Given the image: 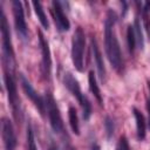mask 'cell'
<instances>
[{"instance_id":"1","label":"cell","mask_w":150,"mask_h":150,"mask_svg":"<svg viewBox=\"0 0 150 150\" xmlns=\"http://www.w3.org/2000/svg\"><path fill=\"white\" fill-rule=\"evenodd\" d=\"M116 20H117V16L115 12L109 9L107 13V18L104 20V46H105V53L110 64L117 71H121L123 67V60H122L120 43L114 30V25Z\"/></svg>"},{"instance_id":"2","label":"cell","mask_w":150,"mask_h":150,"mask_svg":"<svg viewBox=\"0 0 150 150\" xmlns=\"http://www.w3.org/2000/svg\"><path fill=\"white\" fill-rule=\"evenodd\" d=\"M63 83H64V87L71 93V95L74 97H76V100L79 101V103L82 108V111H83V118L86 121L89 120V117L91 115V103L87 98V96H84V94H82L79 81L71 75V73H66L64 77H63Z\"/></svg>"},{"instance_id":"3","label":"cell","mask_w":150,"mask_h":150,"mask_svg":"<svg viewBox=\"0 0 150 150\" xmlns=\"http://www.w3.org/2000/svg\"><path fill=\"white\" fill-rule=\"evenodd\" d=\"M86 49V35L81 27H77L71 39V61L79 71L83 70Z\"/></svg>"},{"instance_id":"4","label":"cell","mask_w":150,"mask_h":150,"mask_svg":"<svg viewBox=\"0 0 150 150\" xmlns=\"http://www.w3.org/2000/svg\"><path fill=\"white\" fill-rule=\"evenodd\" d=\"M4 81H5V87L7 90V96H8V102L12 107L13 115L16 121L21 120V104H20V98L18 95L16 90V83L13 76V73L6 68L5 69V75H4Z\"/></svg>"},{"instance_id":"5","label":"cell","mask_w":150,"mask_h":150,"mask_svg":"<svg viewBox=\"0 0 150 150\" xmlns=\"http://www.w3.org/2000/svg\"><path fill=\"white\" fill-rule=\"evenodd\" d=\"M0 30H1V41H2V61L8 68L14 62V49L11 40V30L7 22V19L1 11V19H0Z\"/></svg>"},{"instance_id":"6","label":"cell","mask_w":150,"mask_h":150,"mask_svg":"<svg viewBox=\"0 0 150 150\" xmlns=\"http://www.w3.org/2000/svg\"><path fill=\"white\" fill-rule=\"evenodd\" d=\"M45 103H46V108H47V114H48V118H49V123L50 127L53 129V131L55 134H63L64 132V127H63V122H62V117L59 110V107L52 95L50 91L46 93V98H45Z\"/></svg>"},{"instance_id":"7","label":"cell","mask_w":150,"mask_h":150,"mask_svg":"<svg viewBox=\"0 0 150 150\" xmlns=\"http://www.w3.org/2000/svg\"><path fill=\"white\" fill-rule=\"evenodd\" d=\"M39 35V43L41 48V54H42V61H41V71L42 76L46 81H50V74H52V57H50V49L48 41L45 39L43 34L41 30L38 33Z\"/></svg>"},{"instance_id":"8","label":"cell","mask_w":150,"mask_h":150,"mask_svg":"<svg viewBox=\"0 0 150 150\" xmlns=\"http://www.w3.org/2000/svg\"><path fill=\"white\" fill-rule=\"evenodd\" d=\"M12 8H13L15 29L22 39H26L27 35H28V28H27V23H26V20H25L22 4L18 0H14V1H12Z\"/></svg>"},{"instance_id":"9","label":"cell","mask_w":150,"mask_h":150,"mask_svg":"<svg viewBox=\"0 0 150 150\" xmlns=\"http://www.w3.org/2000/svg\"><path fill=\"white\" fill-rule=\"evenodd\" d=\"M20 82H21V87L25 91V94L27 95V97L34 103V105L38 108V110L40 111L41 115L45 114L46 110V103L43 101V98L35 91V89L33 88V86L30 84V82L25 77L23 74H20Z\"/></svg>"},{"instance_id":"10","label":"cell","mask_w":150,"mask_h":150,"mask_svg":"<svg viewBox=\"0 0 150 150\" xmlns=\"http://www.w3.org/2000/svg\"><path fill=\"white\" fill-rule=\"evenodd\" d=\"M1 135H2L5 150H15V148H16V136H15V132H14L13 124L7 117H2Z\"/></svg>"},{"instance_id":"11","label":"cell","mask_w":150,"mask_h":150,"mask_svg":"<svg viewBox=\"0 0 150 150\" xmlns=\"http://www.w3.org/2000/svg\"><path fill=\"white\" fill-rule=\"evenodd\" d=\"M52 14L56 25V28L59 32H67L70 28V22L67 18V15L63 12L62 4L60 1H53L52 2Z\"/></svg>"},{"instance_id":"12","label":"cell","mask_w":150,"mask_h":150,"mask_svg":"<svg viewBox=\"0 0 150 150\" xmlns=\"http://www.w3.org/2000/svg\"><path fill=\"white\" fill-rule=\"evenodd\" d=\"M90 40H91V49H93V53H94V59H95V62H96L98 76H100L101 81L103 82V81L105 80V67H104L103 57H102V54H101L100 48H98V46H97V42H96L95 36H91Z\"/></svg>"},{"instance_id":"13","label":"cell","mask_w":150,"mask_h":150,"mask_svg":"<svg viewBox=\"0 0 150 150\" xmlns=\"http://www.w3.org/2000/svg\"><path fill=\"white\" fill-rule=\"evenodd\" d=\"M132 112L136 120V130H137V138L139 141H143L145 138V120L143 114L137 109L132 108Z\"/></svg>"},{"instance_id":"14","label":"cell","mask_w":150,"mask_h":150,"mask_svg":"<svg viewBox=\"0 0 150 150\" xmlns=\"http://www.w3.org/2000/svg\"><path fill=\"white\" fill-rule=\"evenodd\" d=\"M88 82H89V88H90V91L94 94L95 98L97 100V102L103 105V100H102V96H101V91H100V88L97 86V82H96V77H95V74L94 71H89V75H88Z\"/></svg>"},{"instance_id":"15","label":"cell","mask_w":150,"mask_h":150,"mask_svg":"<svg viewBox=\"0 0 150 150\" xmlns=\"http://www.w3.org/2000/svg\"><path fill=\"white\" fill-rule=\"evenodd\" d=\"M32 5H33L34 11H35V13H36V15H38V19L40 20V23L42 25V27H43L45 29H48V28H49V22H48V19H47V16H46V13H45V11H43V8H42L41 2H39V1H33Z\"/></svg>"},{"instance_id":"16","label":"cell","mask_w":150,"mask_h":150,"mask_svg":"<svg viewBox=\"0 0 150 150\" xmlns=\"http://www.w3.org/2000/svg\"><path fill=\"white\" fill-rule=\"evenodd\" d=\"M68 117H69V124L75 135H80V124H79V117L76 109L74 107H70L68 109Z\"/></svg>"},{"instance_id":"17","label":"cell","mask_w":150,"mask_h":150,"mask_svg":"<svg viewBox=\"0 0 150 150\" xmlns=\"http://www.w3.org/2000/svg\"><path fill=\"white\" fill-rule=\"evenodd\" d=\"M127 43H128V50L132 55L135 53V48H136L137 41H136V35H135L134 26H131V25H129L128 29H127Z\"/></svg>"},{"instance_id":"18","label":"cell","mask_w":150,"mask_h":150,"mask_svg":"<svg viewBox=\"0 0 150 150\" xmlns=\"http://www.w3.org/2000/svg\"><path fill=\"white\" fill-rule=\"evenodd\" d=\"M134 29H135V35H136V41H137L138 48H139V49H143V48H144V39H143L142 27H141V22H139V19H138V18L135 19Z\"/></svg>"},{"instance_id":"19","label":"cell","mask_w":150,"mask_h":150,"mask_svg":"<svg viewBox=\"0 0 150 150\" xmlns=\"http://www.w3.org/2000/svg\"><path fill=\"white\" fill-rule=\"evenodd\" d=\"M27 142H28V150H38L35 139H34V134H33L32 127L29 124L27 127Z\"/></svg>"},{"instance_id":"20","label":"cell","mask_w":150,"mask_h":150,"mask_svg":"<svg viewBox=\"0 0 150 150\" xmlns=\"http://www.w3.org/2000/svg\"><path fill=\"white\" fill-rule=\"evenodd\" d=\"M104 128H105V132H107V137L111 138V136L114 135V130H115V125H114V121L107 116L104 120Z\"/></svg>"},{"instance_id":"21","label":"cell","mask_w":150,"mask_h":150,"mask_svg":"<svg viewBox=\"0 0 150 150\" xmlns=\"http://www.w3.org/2000/svg\"><path fill=\"white\" fill-rule=\"evenodd\" d=\"M118 150H131L125 136H121L118 141Z\"/></svg>"},{"instance_id":"22","label":"cell","mask_w":150,"mask_h":150,"mask_svg":"<svg viewBox=\"0 0 150 150\" xmlns=\"http://www.w3.org/2000/svg\"><path fill=\"white\" fill-rule=\"evenodd\" d=\"M63 148H64V150H76V148H75L68 139L63 142Z\"/></svg>"},{"instance_id":"23","label":"cell","mask_w":150,"mask_h":150,"mask_svg":"<svg viewBox=\"0 0 150 150\" xmlns=\"http://www.w3.org/2000/svg\"><path fill=\"white\" fill-rule=\"evenodd\" d=\"M148 89H149V100L146 102V109L149 112V128H150V81H148Z\"/></svg>"},{"instance_id":"24","label":"cell","mask_w":150,"mask_h":150,"mask_svg":"<svg viewBox=\"0 0 150 150\" xmlns=\"http://www.w3.org/2000/svg\"><path fill=\"white\" fill-rule=\"evenodd\" d=\"M142 5H143V7H142V12H143L144 14H146V13L150 11V1H145V2H143Z\"/></svg>"},{"instance_id":"25","label":"cell","mask_w":150,"mask_h":150,"mask_svg":"<svg viewBox=\"0 0 150 150\" xmlns=\"http://www.w3.org/2000/svg\"><path fill=\"white\" fill-rule=\"evenodd\" d=\"M49 150H57V146L52 142V143H50V146H49Z\"/></svg>"},{"instance_id":"26","label":"cell","mask_w":150,"mask_h":150,"mask_svg":"<svg viewBox=\"0 0 150 150\" xmlns=\"http://www.w3.org/2000/svg\"><path fill=\"white\" fill-rule=\"evenodd\" d=\"M91 150H100V146L97 144H93L91 145Z\"/></svg>"},{"instance_id":"27","label":"cell","mask_w":150,"mask_h":150,"mask_svg":"<svg viewBox=\"0 0 150 150\" xmlns=\"http://www.w3.org/2000/svg\"><path fill=\"white\" fill-rule=\"evenodd\" d=\"M146 29H148V32H149V35H150V23H149V22H146Z\"/></svg>"}]
</instances>
